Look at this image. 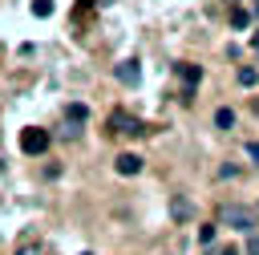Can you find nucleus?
<instances>
[{
	"label": "nucleus",
	"instance_id": "1",
	"mask_svg": "<svg viewBox=\"0 0 259 255\" xmlns=\"http://www.w3.org/2000/svg\"><path fill=\"white\" fill-rule=\"evenodd\" d=\"M214 219H219V227H235V231H247V235L259 227V215L251 206H239V202H223L214 210Z\"/></svg>",
	"mask_w": 259,
	"mask_h": 255
},
{
	"label": "nucleus",
	"instance_id": "2",
	"mask_svg": "<svg viewBox=\"0 0 259 255\" xmlns=\"http://www.w3.org/2000/svg\"><path fill=\"white\" fill-rule=\"evenodd\" d=\"M49 142H53V138H49V130H40V125H24V130H20V150H24V154H32V158H36V154H45V150H49Z\"/></svg>",
	"mask_w": 259,
	"mask_h": 255
},
{
	"label": "nucleus",
	"instance_id": "3",
	"mask_svg": "<svg viewBox=\"0 0 259 255\" xmlns=\"http://www.w3.org/2000/svg\"><path fill=\"white\" fill-rule=\"evenodd\" d=\"M109 134H146V125H142L134 113L113 109V113H109Z\"/></svg>",
	"mask_w": 259,
	"mask_h": 255
},
{
	"label": "nucleus",
	"instance_id": "4",
	"mask_svg": "<svg viewBox=\"0 0 259 255\" xmlns=\"http://www.w3.org/2000/svg\"><path fill=\"white\" fill-rule=\"evenodd\" d=\"M178 77H182V101L194 97V85L202 81V69L198 65H178Z\"/></svg>",
	"mask_w": 259,
	"mask_h": 255
},
{
	"label": "nucleus",
	"instance_id": "5",
	"mask_svg": "<svg viewBox=\"0 0 259 255\" xmlns=\"http://www.w3.org/2000/svg\"><path fill=\"white\" fill-rule=\"evenodd\" d=\"M113 77H117L121 85H138V81H142V69H138V61H117Z\"/></svg>",
	"mask_w": 259,
	"mask_h": 255
},
{
	"label": "nucleus",
	"instance_id": "6",
	"mask_svg": "<svg viewBox=\"0 0 259 255\" xmlns=\"http://www.w3.org/2000/svg\"><path fill=\"white\" fill-rule=\"evenodd\" d=\"M170 215H174L178 223H186V219H194V202L182 198V194H174V198H170Z\"/></svg>",
	"mask_w": 259,
	"mask_h": 255
},
{
	"label": "nucleus",
	"instance_id": "7",
	"mask_svg": "<svg viewBox=\"0 0 259 255\" xmlns=\"http://www.w3.org/2000/svg\"><path fill=\"white\" fill-rule=\"evenodd\" d=\"M113 170L130 178V174H138V170H142V158H138V154H117V162H113Z\"/></svg>",
	"mask_w": 259,
	"mask_h": 255
},
{
	"label": "nucleus",
	"instance_id": "8",
	"mask_svg": "<svg viewBox=\"0 0 259 255\" xmlns=\"http://www.w3.org/2000/svg\"><path fill=\"white\" fill-rule=\"evenodd\" d=\"M28 12H32L36 20H45V16H53V0H32V4H28Z\"/></svg>",
	"mask_w": 259,
	"mask_h": 255
},
{
	"label": "nucleus",
	"instance_id": "9",
	"mask_svg": "<svg viewBox=\"0 0 259 255\" xmlns=\"http://www.w3.org/2000/svg\"><path fill=\"white\" fill-rule=\"evenodd\" d=\"M214 125H219V130H231V125H235V113H231V109H219V113H214Z\"/></svg>",
	"mask_w": 259,
	"mask_h": 255
},
{
	"label": "nucleus",
	"instance_id": "10",
	"mask_svg": "<svg viewBox=\"0 0 259 255\" xmlns=\"http://www.w3.org/2000/svg\"><path fill=\"white\" fill-rule=\"evenodd\" d=\"M247 20H251L247 8H235V12H231V24H235V28H247Z\"/></svg>",
	"mask_w": 259,
	"mask_h": 255
},
{
	"label": "nucleus",
	"instance_id": "11",
	"mask_svg": "<svg viewBox=\"0 0 259 255\" xmlns=\"http://www.w3.org/2000/svg\"><path fill=\"white\" fill-rule=\"evenodd\" d=\"M255 81H259V73H255L251 65H247V69H239V85H255Z\"/></svg>",
	"mask_w": 259,
	"mask_h": 255
},
{
	"label": "nucleus",
	"instance_id": "12",
	"mask_svg": "<svg viewBox=\"0 0 259 255\" xmlns=\"http://www.w3.org/2000/svg\"><path fill=\"white\" fill-rule=\"evenodd\" d=\"M198 243H202V247H210V243H214V223H210V227H202V231H198Z\"/></svg>",
	"mask_w": 259,
	"mask_h": 255
},
{
	"label": "nucleus",
	"instance_id": "13",
	"mask_svg": "<svg viewBox=\"0 0 259 255\" xmlns=\"http://www.w3.org/2000/svg\"><path fill=\"white\" fill-rule=\"evenodd\" d=\"M247 255H259V231L247 235Z\"/></svg>",
	"mask_w": 259,
	"mask_h": 255
},
{
	"label": "nucleus",
	"instance_id": "14",
	"mask_svg": "<svg viewBox=\"0 0 259 255\" xmlns=\"http://www.w3.org/2000/svg\"><path fill=\"white\" fill-rule=\"evenodd\" d=\"M247 158H251V162H259V142H247Z\"/></svg>",
	"mask_w": 259,
	"mask_h": 255
},
{
	"label": "nucleus",
	"instance_id": "15",
	"mask_svg": "<svg viewBox=\"0 0 259 255\" xmlns=\"http://www.w3.org/2000/svg\"><path fill=\"white\" fill-rule=\"evenodd\" d=\"M16 255H32V247H20V251H16Z\"/></svg>",
	"mask_w": 259,
	"mask_h": 255
},
{
	"label": "nucleus",
	"instance_id": "16",
	"mask_svg": "<svg viewBox=\"0 0 259 255\" xmlns=\"http://www.w3.org/2000/svg\"><path fill=\"white\" fill-rule=\"evenodd\" d=\"M251 45H255V49H259V32H255V40H251Z\"/></svg>",
	"mask_w": 259,
	"mask_h": 255
},
{
	"label": "nucleus",
	"instance_id": "17",
	"mask_svg": "<svg viewBox=\"0 0 259 255\" xmlns=\"http://www.w3.org/2000/svg\"><path fill=\"white\" fill-rule=\"evenodd\" d=\"M255 113H259V97H255Z\"/></svg>",
	"mask_w": 259,
	"mask_h": 255
},
{
	"label": "nucleus",
	"instance_id": "18",
	"mask_svg": "<svg viewBox=\"0 0 259 255\" xmlns=\"http://www.w3.org/2000/svg\"><path fill=\"white\" fill-rule=\"evenodd\" d=\"M81 255H93V251H81Z\"/></svg>",
	"mask_w": 259,
	"mask_h": 255
}]
</instances>
